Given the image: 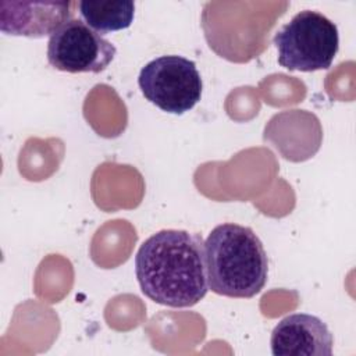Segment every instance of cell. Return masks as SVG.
Segmentation results:
<instances>
[{
  "label": "cell",
  "instance_id": "obj_1",
  "mask_svg": "<svg viewBox=\"0 0 356 356\" xmlns=\"http://www.w3.org/2000/svg\"><path fill=\"white\" fill-rule=\"evenodd\" d=\"M135 274L150 300L168 307H192L209 291L204 242L185 229H161L139 246Z\"/></svg>",
  "mask_w": 356,
  "mask_h": 356
},
{
  "label": "cell",
  "instance_id": "obj_2",
  "mask_svg": "<svg viewBox=\"0 0 356 356\" xmlns=\"http://www.w3.org/2000/svg\"><path fill=\"white\" fill-rule=\"evenodd\" d=\"M209 289L228 298H253L267 282L268 260L254 231L222 222L204 241Z\"/></svg>",
  "mask_w": 356,
  "mask_h": 356
},
{
  "label": "cell",
  "instance_id": "obj_3",
  "mask_svg": "<svg viewBox=\"0 0 356 356\" xmlns=\"http://www.w3.org/2000/svg\"><path fill=\"white\" fill-rule=\"evenodd\" d=\"M278 64L289 71L328 70L338 53L337 25L318 11L303 10L285 24L273 39Z\"/></svg>",
  "mask_w": 356,
  "mask_h": 356
},
{
  "label": "cell",
  "instance_id": "obj_4",
  "mask_svg": "<svg viewBox=\"0 0 356 356\" xmlns=\"http://www.w3.org/2000/svg\"><path fill=\"white\" fill-rule=\"evenodd\" d=\"M138 85L150 103L171 114H184L202 97V78L196 64L182 56H160L139 72Z\"/></svg>",
  "mask_w": 356,
  "mask_h": 356
},
{
  "label": "cell",
  "instance_id": "obj_5",
  "mask_svg": "<svg viewBox=\"0 0 356 356\" xmlns=\"http://www.w3.org/2000/svg\"><path fill=\"white\" fill-rule=\"evenodd\" d=\"M117 53L115 46L79 18L63 24L47 43V61L58 71L99 74L104 71Z\"/></svg>",
  "mask_w": 356,
  "mask_h": 356
},
{
  "label": "cell",
  "instance_id": "obj_6",
  "mask_svg": "<svg viewBox=\"0 0 356 356\" xmlns=\"http://www.w3.org/2000/svg\"><path fill=\"white\" fill-rule=\"evenodd\" d=\"M270 345L274 356H331L334 338L317 316L293 313L274 327Z\"/></svg>",
  "mask_w": 356,
  "mask_h": 356
},
{
  "label": "cell",
  "instance_id": "obj_7",
  "mask_svg": "<svg viewBox=\"0 0 356 356\" xmlns=\"http://www.w3.org/2000/svg\"><path fill=\"white\" fill-rule=\"evenodd\" d=\"M70 1H0V29L25 38L51 36L71 19Z\"/></svg>",
  "mask_w": 356,
  "mask_h": 356
},
{
  "label": "cell",
  "instance_id": "obj_8",
  "mask_svg": "<svg viewBox=\"0 0 356 356\" xmlns=\"http://www.w3.org/2000/svg\"><path fill=\"white\" fill-rule=\"evenodd\" d=\"M83 22L99 33L127 29L134 22L135 4L128 0L79 1Z\"/></svg>",
  "mask_w": 356,
  "mask_h": 356
}]
</instances>
